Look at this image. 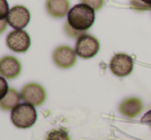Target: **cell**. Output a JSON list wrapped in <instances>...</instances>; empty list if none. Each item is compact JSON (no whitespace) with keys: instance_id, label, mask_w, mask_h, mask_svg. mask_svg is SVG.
I'll list each match as a JSON object with an SVG mask.
<instances>
[{"instance_id":"1","label":"cell","mask_w":151,"mask_h":140,"mask_svg":"<svg viewBox=\"0 0 151 140\" xmlns=\"http://www.w3.org/2000/svg\"><path fill=\"white\" fill-rule=\"evenodd\" d=\"M95 19V10L86 4L79 3L70 8L67 23L75 30L86 33V31L93 25Z\"/></svg>"},{"instance_id":"2","label":"cell","mask_w":151,"mask_h":140,"mask_svg":"<svg viewBox=\"0 0 151 140\" xmlns=\"http://www.w3.org/2000/svg\"><path fill=\"white\" fill-rule=\"evenodd\" d=\"M10 120L14 127L19 129H29L37 120L35 106L29 103H20L12 110Z\"/></svg>"},{"instance_id":"3","label":"cell","mask_w":151,"mask_h":140,"mask_svg":"<svg viewBox=\"0 0 151 140\" xmlns=\"http://www.w3.org/2000/svg\"><path fill=\"white\" fill-rule=\"evenodd\" d=\"M100 51V42L96 37L90 34H82L77 38L75 44V52L82 59H91L95 57Z\"/></svg>"},{"instance_id":"4","label":"cell","mask_w":151,"mask_h":140,"mask_svg":"<svg viewBox=\"0 0 151 140\" xmlns=\"http://www.w3.org/2000/svg\"><path fill=\"white\" fill-rule=\"evenodd\" d=\"M109 68L114 75L118 77H125L133 72L134 60L129 55L119 53L112 57L109 63Z\"/></svg>"},{"instance_id":"5","label":"cell","mask_w":151,"mask_h":140,"mask_svg":"<svg viewBox=\"0 0 151 140\" xmlns=\"http://www.w3.org/2000/svg\"><path fill=\"white\" fill-rule=\"evenodd\" d=\"M6 45L14 53H26L31 45V38L25 30H14L6 37Z\"/></svg>"},{"instance_id":"6","label":"cell","mask_w":151,"mask_h":140,"mask_svg":"<svg viewBox=\"0 0 151 140\" xmlns=\"http://www.w3.org/2000/svg\"><path fill=\"white\" fill-rule=\"evenodd\" d=\"M21 97L26 103L34 106H40L46 99V93L43 87L36 82H30L23 87Z\"/></svg>"},{"instance_id":"7","label":"cell","mask_w":151,"mask_h":140,"mask_svg":"<svg viewBox=\"0 0 151 140\" xmlns=\"http://www.w3.org/2000/svg\"><path fill=\"white\" fill-rule=\"evenodd\" d=\"M7 23L14 30H22L29 24L31 19L30 12L23 5H14L9 9Z\"/></svg>"},{"instance_id":"8","label":"cell","mask_w":151,"mask_h":140,"mask_svg":"<svg viewBox=\"0 0 151 140\" xmlns=\"http://www.w3.org/2000/svg\"><path fill=\"white\" fill-rule=\"evenodd\" d=\"M77 60V54L75 50L68 45H61L52 53V61L58 67L62 69L71 68Z\"/></svg>"},{"instance_id":"9","label":"cell","mask_w":151,"mask_h":140,"mask_svg":"<svg viewBox=\"0 0 151 140\" xmlns=\"http://www.w3.org/2000/svg\"><path fill=\"white\" fill-rule=\"evenodd\" d=\"M22 71L20 61L14 56H5L0 59V75L5 79L18 77Z\"/></svg>"},{"instance_id":"10","label":"cell","mask_w":151,"mask_h":140,"mask_svg":"<svg viewBox=\"0 0 151 140\" xmlns=\"http://www.w3.org/2000/svg\"><path fill=\"white\" fill-rule=\"evenodd\" d=\"M46 12L52 18L61 19L68 14L70 3L68 0H47L45 2Z\"/></svg>"},{"instance_id":"11","label":"cell","mask_w":151,"mask_h":140,"mask_svg":"<svg viewBox=\"0 0 151 140\" xmlns=\"http://www.w3.org/2000/svg\"><path fill=\"white\" fill-rule=\"evenodd\" d=\"M143 110V103L138 98H127L123 100L119 105L121 114L129 118H136Z\"/></svg>"},{"instance_id":"12","label":"cell","mask_w":151,"mask_h":140,"mask_svg":"<svg viewBox=\"0 0 151 140\" xmlns=\"http://www.w3.org/2000/svg\"><path fill=\"white\" fill-rule=\"evenodd\" d=\"M21 99H22V97H21L20 93L14 89L10 88L5 97L0 100V108L2 110H5V111L12 110L17 105L20 104Z\"/></svg>"},{"instance_id":"13","label":"cell","mask_w":151,"mask_h":140,"mask_svg":"<svg viewBox=\"0 0 151 140\" xmlns=\"http://www.w3.org/2000/svg\"><path fill=\"white\" fill-rule=\"evenodd\" d=\"M45 140H70V136L66 129H54L50 131Z\"/></svg>"},{"instance_id":"14","label":"cell","mask_w":151,"mask_h":140,"mask_svg":"<svg viewBox=\"0 0 151 140\" xmlns=\"http://www.w3.org/2000/svg\"><path fill=\"white\" fill-rule=\"evenodd\" d=\"M80 1H81V3L88 5L96 12V10L101 9L102 6L104 5L105 0H80Z\"/></svg>"},{"instance_id":"15","label":"cell","mask_w":151,"mask_h":140,"mask_svg":"<svg viewBox=\"0 0 151 140\" xmlns=\"http://www.w3.org/2000/svg\"><path fill=\"white\" fill-rule=\"evenodd\" d=\"M9 12V6L6 0H0V20L7 18Z\"/></svg>"},{"instance_id":"16","label":"cell","mask_w":151,"mask_h":140,"mask_svg":"<svg viewBox=\"0 0 151 140\" xmlns=\"http://www.w3.org/2000/svg\"><path fill=\"white\" fill-rule=\"evenodd\" d=\"M65 32L67 33V35H69L70 37H73V38H78L82 34H84V32H80V31H77L74 28H72L68 23L65 24Z\"/></svg>"},{"instance_id":"17","label":"cell","mask_w":151,"mask_h":140,"mask_svg":"<svg viewBox=\"0 0 151 140\" xmlns=\"http://www.w3.org/2000/svg\"><path fill=\"white\" fill-rule=\"evenodd\" d=\"M8 90H9V88H8V84H7L6 79L4 77H2V76H0V100L5 97V95L7 94Z\"/></svg>"},{"instance_id":"18","label":"cell","mask_w":151,"mask_h":140,"mask_svg":"<svg viewBox=\"0 0 151 140\" xmlns=\"http://www.w3.org/2000/svg\"><path fill=\"white\" fill-rule=\"evenodd\" d=\"M141 122L143 123V124L148 125V126H149L150 128H151V110H149V111H147L145 114H144L143 116H142Z\"/></svg>"},{"instance_id":"19","label":"cell","mask_w":151,"mask_h":140,"mask_svg":"<svg viewBox=\"0 0 151 140\" xmlns=\"http://www.w3.org/2000/svg\"><path fill=\"white\" fill-rule=\"evenodd\" d=\"M7 19H4V20H0V34L3 33L6 30V27H7Z\"/></svg>"},{"instance_id":"20","label":"cell","mask_w":151,"mask_h":140,"mask_svg":"<svg viewBox=\"0 0 151 140\" xmlns=\"http://www.w3.org/2000/svg\"><path fill=\"white\" fill-rule=\"evenodd\" d=\"M141 1L143 2L144 4H146V5H148L151 7V0H141Z\"/></svg>"}]
</instances>
